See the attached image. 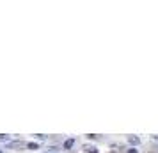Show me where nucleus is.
Listing matches in <instances>:
<instances>
[{"instance_id":"1","label":"nucleus","mask_w":158,"mask_h":153,"mask_svg":"<svg viewBox=\"0 0 158 153\" xmlns=\"http://www.w3.org/2000/svg\"><path fill=\"white\" fill-rule=\"evenodd\" d=\"M27 144L25 142H21V141H14V142H9V148H13V149H16V148H25Z\"/></svg>"},{"instance_id":"2","label":"nucleus","mask_w":158,"mask_h":153,"mask_svg":"<svg viewBox=\"0 0 158 153\" xmlns=\"http://www.w3.org/2000/svg\"><path fill=\"white\" fill-rule=\"evenodd\" d=\"M73 144H75V139H67V141L64 142V149H71Z\"/></svg>"},{"instance_id":"3","label":"nucleus","mask_w":158,"mask_h":153,"mask_svg":"<svg viewBox=\"0 0 158 153\" xmlns=\"http://www.w3.org/2000/svg\"><path fill=\"white\" fill-rule=\"evenodd\" d=\"M85 153H98V149L93 148V146H87V148H85Z\"/></svg>"},{"instance_id":"4","label":"nucleus","mask_w":158,"mask_h":153,"mask_svg":"<svg viewBox=\"0 0 158 153\" xmlns=\"http://www.w3.org/2000/svg\"><path fill=\"white\" fill-rule=\"evenodd\" d=\"M27 148H29V149H37L39 146H37V142H29V144H27Z\"/></svg>"},{"instance_id":"5","label":"nucleus","mask_w":158,"mask_h":153,"mask_svg":"<svg viewBox=\"0 0 158 153\" xmlns=\"http://www.w3.org/2000/svg\"><path fill=\"white\" fill-rule=\"evenodd\" d=\"M130 142H131V144H139V137H133V135H131V137H130Z\"/></svg>"},{"instance_id":"6","label":"nucleus","mask_w":158,"mask_h":153,"mask_svg":"<svg viewBox=\"0 0 158 153\" xmlns=\"http://www.w3.org/2000/svg\"><path fill=\"white\" fill-rule=\"evenodd\" d=\"M36 137H37V139H39V141H44V139H46V137H44V135H41V134H37V135H36Z\"/></svg>"},{"instance_id":"7","label":"nucleus","mask_w":158,"mask_h":153,"mask_svg":"<svg viewBox=\"0 0 158 153\" xmlns=\"http://www.w3.org/2000/svg\"><path fill=\"white\" fill-rule=\"evenodd\" d=\"M46 153H57V148H50V151H46Z\"/></svg>"},{"instance_id":"8","label":"nucleus","mask_w":158,"mask_h":153,"mask_svg":"<svg viewBox=\"0 0 158 153\" xmlns=\"http://www.w3.org/2000/svg\"><path fill=\"white\" fill-rule=\"evenodd\" d=\"M128 153H137V149H135V148H131V149H128Z\"/></svg>"},{"instance_id":"9","label":"nucleus","mask_w":158,"mask_h":153,"mask_svg":"<svg viewBox=\"0 0 158 153\" xmlns=\"http://www.w3.org/2000/svg\"><path fill=\"white\" fill-rule=\"evenodd\" d=\"M0 153H2V151H0Z\"/></svg>"}]
</instances>
